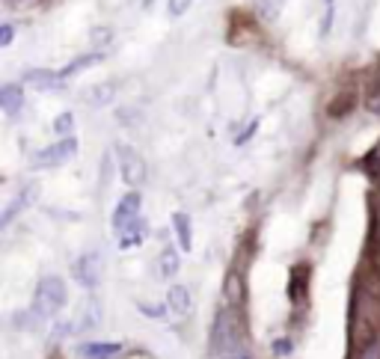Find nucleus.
Returning <instances> with one entry per match:
<instances>
[{
  "instance_id": "obj_1",
  "label": "nucleus",
  "mask_w": 380,
  "mask_h": 359,
  "mask_svg": "<svg viewBox=\"0 0 380 359\" xmlns=\"http://www.w3.org/2000/svg\"><path fill=\"white\" fill-rule=\"evenodd\" d=\"M380 335V262L365 250L354 273L351 312H348V347L351 359H360L374 347Z\"/></svg>"
},
{
  "instance_id": "obj_2",
  "label": "nucleus",
  "mask_w": 380,
  "mask_h": 359,
  "mask_svg": "<svg viewBox=\"0 0 380 359\" xmlns=\"http://www.w3.org/2000/svg\"><path fill=\"white\" fill-rule=\"evenodd\" d=\"M65 300H69V294H65L63 279L60 276H45L36 285V294H33V312H36L42 321H48L65 306Z\"/></svg>"
},
{
  "instance_id": "obj_3",
  "label": "nucleus",
  "mask_w": 380,
  "mask_h": 359,
  "mask_svg": "<svg viewBox=\"0 0 380 359\" xmlns=\"http://www.w3.org/2000/svg\"><path fill=\"white\" fill-rule=\"evenodd\" d=\"M116 161H119V175H122V182H125L128 187L137 190L140 184H146V161H143V154L137 149H131V145L125 143H119L116 145Z\"/></svg>"
},
{
  "instance_id": "obj_4",
  "label": "nucleus",
  "mask_w": 380,
  "mask_h": 359,
  "mask_svg": "<svg viewBox=\"0 0 380 359\" xmlns=\"http://www.w3.org/2000/svg\"><path fill=\"white\" fill-rule=\"evenodd\" d=\"M102 273H104V259L98 250H89L84 255H77V259L72 262V276L77 285L84 288H95L98 282H102Z\"/></svg>"
},
{
  "instance_id": "obj_5",
  "label": "nucleus",
  "mask_w": 380,
  "mask_h": 359,
  "mask_svg": "<svg viewBox=\"0 0 380 359\" xmlns=\"http://www.w3.org/2000/svg\"><path fill=\"white\" fill-rule=\"evenodd\" d=\"M74 152H77V140L65 137V140L54 143V145H48V149H42V152L33 154V166H60L65 161H72Z\"/></svg>"
},
{
  "instance_id": "obj_6",
  "label": "nucleus",
  "mask_w": 380,
  "mask_h": 359,
  "mask_svg": "<svg viewBox=\"0 0 380 359\" xmlns=\"http://www.w3.org/2000/svg\"><path fill=\"white\" fill-rule=\"evenodd\" d=\"M140 205H143V202H140V193H137V190H131L128 196L119 199V205H116V211H113V220H110V226H113L116 238L131 226L134 220H140Z\"/></svg>"
},
{
  "instance_id": "obj_7",
  "label": "nucleus",
  "mask_w": 380,
  "mask_h": 359,
  "mask_svg": "<svg viewBox=\"0 0 380 359\" xmlns=\"http://www.w3.org/2000/svg\"><path fill=\"white\" fill-rule=\"evenodd\" d=\"M309 297V264H294L292 279H288V300L300 309Z\"/></svg>"
},
{
  "instance_id": "obj_8",
  "label": "nucleus",
  "mask_w": 380,
  "mask_h": 359,
  "mask_svg": "<svg viewBox=\"0 0 380 359\" xmlns=\"http://www.w3.org/2000/svg\"><path fill=\"white\" fill-rule=\"evenodd\" d=\"M21 83H27L33 89H63V74L60 72H48V69H27L21 74Z\"/></svg>"
},
{
  "instance_id": "obj_9",
  "label": "nucleus",
  "mask_w": 380,
  "mask_h": 359,
  "mask_svg": "<svg viewBox=\"0 0 380 359\" xmlns=\"http://www.w3.org/2000/svg\"><path fill=\"white\" fill-rule=\"evenodd\" d=\"M36 193H39V187H36V184H27L24 190H18V196H15L13 202H9L6 211H3V217H0V226H9V223L15 220V214H21V211H24V208L30 205V202L36 199Z\"/></svg>"
},
{
  "instance_id": "obj_10",
  "label": "nucleus",
  "mask_w": 380,
  "mask_h": 359,
  "mask_svg": "<svg viewBox=\"0 0 380 359\" xmlns=\"http://www.w3.org/2000/svg\"><path fill=\"white\" fill-rule=\"evenodd\" d=\"M0 107L6 116H18L24 110V89H18L15 83H6L0 89Z\"/></svg>"
},
{
  "instance_id": "obj_11",
  "label": "nucleus",
  "mask_w": 380,
  "mask_h": 359,
  "mask_svg": "<svg viewBox=\"0 0 380 359\" xmlns=\"http://www.w3.org/2000/svg\"><path fill=\"white\" fill-rule=\"evenodd\" d=\"M166 306H170V312L175 318H184L190 312V291L184 285H173L166 291Z\"/></svg>"
},
{
  "instance_id": "obj_12",
  "label": "nucleus",
  "mask_w": 380,
  "mask_h": 359,
  "mask_svg": "<svg viewBox=\"0 0 380 359\" xmlns=\"http://www.w3.org/2000/svg\"><path fill=\"white\" fill-rule=\"evenodd\" d=\"M146 238H149V226H146V220H134L131 226H128L125 232H122L116 241H119V246H125V250H128V246H137V244H143Z\"/></svg>"
},
{
  "instance_id": "obj_13",
  "label": "nucleus",
  "mask_w": 380,
  "mask_h": 359,
  "mask_svg": "<svg viewBox=\"0 0 380 359\" xmlns=\"http://www.w3.org/2000/svg\"><path fill=\"white\" fill-rule=\"evenodd\" d=\"M81 356L86 359H110V356H122V344H110V342H93L81 347Z\"/></svg>"
},
{
  "instance_id": "obj_14",
  "label": "nucleus",
  "mask_w": 380,
  "mask_h": 359,
  "mask_svg": "<svg viewBox=\"0 0 380 359\" xmlns=\"http://www.w3.org/2000/svg\"><path fill=\"white\" fill-rule=\"evenodd\" d=\"M363 173L372 178V184H380V140L372 145V149H368V154L363 158Z\"/></svg>"
},
{
  "instance_id": "obj_15",
  "label": "nucleus",
  "mask_w": 380,
  "mask_h": 359,
  "mask_svg": "<svg viewBox=\"0 0 380 359\" xmlns=\"http://www.w3.org/2000/svg\"><path fill=\"white\" fill-rule=\"evenodd\" d=\"M173 226H175V234H178V246L187 253L190 246H193V234H190V217L187 214H173Z\"/></svg>"
},
{
  "instance_id": "obj_16",
  "label": "nucleus",
  "mask_w": 380,
  "mask_h": 359,
  "mask_svg": "<svg viewBox=\"0 0 380 359\" xmlns=\"http://www.w3.org/2000/svg\"><path fill=\"white\" fill-rule=\"evenodd\" d=\"M161 273L166 279L178 273V253H175V246H170V244L161 250Z\"/></svg>"
},
{
  "instance_id": "obj_17",
  "label": "nucleus",
  "mask_w": 380,
  "mask_h": 359,
  "mask_svg": "<svg viewBox=\"0 0 380 359\" xmlns=\"http://www.w3.org/2000/svg\"><path fill=\"white\" fill-rule=\"evenodd\" d=\"M354 104H356V95L354 93H342L336 101H330V116H348L351 110H354Z\"/></svg>"
},
{
  "instance_id": "obj_18",
  "label": "nucleus",
  "mask_w": 380,
  "mask_h": 359,
  "mask_svg": "<svg viewBox=\"0 0 380 359\" xmlns=\"http://www.w3.org/2000/svg\"><path fill=\"white\" fill-rule=\"evenodd\" d=\"M95 60H102V54H84V57H77V60H72L69 65H65V69L60 72L63 74V81H69V77H74L77 72H84L89 63H95Z\"/></svg>"
},
{
  "instance_id": "obj_19",
  "label": "nucleus",
  "mask_w": 380,
  "mask_h": 359,
  "mask_svg": "<svg viewBox=\"0 0 380 359\" xmlns=\"http://www.w3.org/2000/svg\"><path fill=\"white\" fill-rule=\"evenodd\" d=\"M116 95V89H113V81H107V83H102V86H95L93 93L86 95V101L89 104H95V107H102V104H107L110 98Z\"/></svg>"
},
{
  "instance_id": "obj_20",
  "label": "nucleus",
  "mask_w": 380,
  "mask_h": 359,
  "mask_svg": "<svg viewBox=\"0 0 380 359\" xmlns=\"http://www.w3.org/2000/svg\"><path fill=\"white\" fill-rule=\"evenodd\" d=\"M54 131L60 134V137H74V116L72 113H60L57 119H54Z\"/></svg>"
},
{
  "instance_id": "obj_21",
  "label": "nucleus",
  "mask_w": 380,
  "mask_h": 359,
  "mask_svg": "<svg viewBox=\"0 0 380 359\" xmlns=\"http://www.w3.org/2000/svg\"><path fill=\"white\" fill-rule=\"evenodd\" d=\"M98 321H102V303H98V300H89V306H86V315H84V321H81V330L95 327Z\"/></svg>"
},
{
  "instance_id": "obj_22",
  "label": "nucleus",
  "mask_w": 380,
  "mask_h": 359,
  "mask_svg": "<svg viewBox=\"0 0 380 359\" xmlns=\"http://www.w3.org/2000/svg\"><path fill=\"white\" fill-rule=\"evenodd\" d=\"M333 15H336V0H324V18H321V36L330 33L333 24Z\"/></svg>"
},
{
  "instance_id": "obj_23",
  "label": "nucleus",
  "mask_w": 380,
  "mask_h": 359,
  "mask_svg": "<svg viewBox=\"0 0 380 359\" xmlns=\"http://www.w3.org/2000/svg\"><path fill=\"white\" fill-rule=\"evenodd\" d=\"M279 6H283V0H255V9H259L264 18H276Z\"/></svg>"
},
{
  "instance_id": "obj_24",
  "label": "nucleus",
  "mask_w": 380,
  "mask_h": 359,
  "mask_svg": "<svg viewBox=\"0 0 380 359\" xmlns=\"http://www.w3.org/2000/svg\"><path fill=\"white\" fill-rule=\"evenodd\" d=\"M190 3H193V0H170V3H166V13H170L173 18H182L190 9Z\"/></svg>"
},
{
  "instance_id": "obj_25",
  "label": "nucleus",
  "mask_w": 380,
  "mask_h": 359,
  "mask_svg": "<svg viewBox=\"0 0 380 359\" xmlns=\"http://www.w3.org/2000/svg\"><path fill=\"white\" fill-rule=\"evenodd\" d=\"M368 110L380 113V74H377V81L372 83V93H368Z\"/></svg>"
},
{
  "instance_id": "obj_26",
  "label": "nucleus",
  "mask_w": 380,
  "mask_h": 359,
  "mask_svg": "<svg viewBox=\"0 0 380 359\" xmlns=\"http://www.w3.org/2000/svg\"><path fill=\"white\" fill-rule=\"evenodd\" d=\"M166 309H170L166 303H164V306H149V303H140V312H146V315H152V318H161Z\"/></svg>"
},
{
  "instance_id": "obj_27",
  "label": "nucleus",
  "mask_w": 380,
  "mask_h": 359,
  "mask_svg": "<svg viewBox=\"0 0 380 359\" xmlns=\"http://www.w3.org/2000/svg\"><path fill=\"white\" fill-rule=\"evenodd\" d=\"M9 42H13V27L3 24L0 27V45H9Z\"/></svg>"
},
{
  "instance_id": "obj_28",
  "label": "nucleus",
  "mask_w": 380,
  "mask_h": 359,
  "mask_svg": "<svg viewBox=\"0 0 380 359\" xmlns=\"http://www.w3.org/2000/svg\"><path fill=\"white\" fill-rule=\"evenodd\" d=\"M274 351H276L279 356H283V353H288V351H292V344H288V342H276V344H274Z\"/></svg>"
},
{
  "instance_id": "obj_29",
  "label": "nucleus",
  "mask_w": 380,
  "mask_h": 359,
  "mask_svg": "<svg viewBox=\"0 0 380 359\" xmlns=\"http://www.w3.org/2000/svg\"><path fill=\"white\" fill-rule=\"evenodd\" d=\"M125 359H152L146 351H131V353H125Z\"/></svg>"
}]
</instances>
